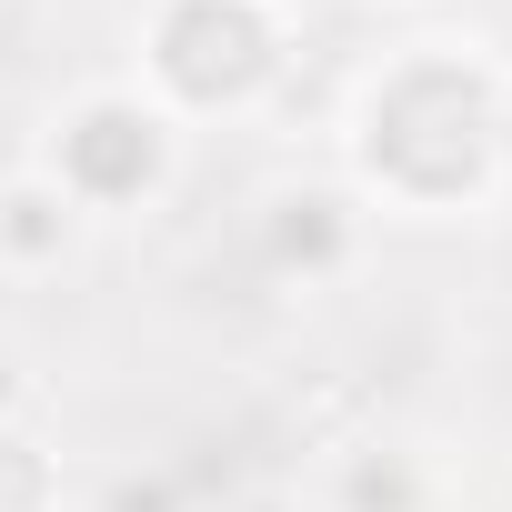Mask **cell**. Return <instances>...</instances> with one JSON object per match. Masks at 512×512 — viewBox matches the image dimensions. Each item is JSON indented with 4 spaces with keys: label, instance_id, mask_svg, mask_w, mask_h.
<instances>
[{
    "label": "cell",
    "instance_id": "6da1fadb",
    "mask_svg": "<svg viewBox=\"0 0 512 512\" xmlns=\"http://www.w3.org/2000/svg\"><path fill=\"white\" fill-rule=\"evenodd\" d=\"M352 201L462 221L502 191V61L482 41H402L362 71L342 121Z\"/></svg>",
    "mask_w": 512,
    "mask_h": 512
},
{
    "label": "cell",
    "instance_id": "7a4b0ae2",
    "mask_svg": "<svg viewBox=\"0 0 512 512\" xmlns=\"http://www.w3.org/2000/svg\"><path fill=\"white\" fill-rule=\"evenodd\" d=\"M292 81V21L272 0H151L141 11V101L161 121H241Z\"/></svg>",
    "mask_w": 512,
    "mask_h": 512
},
{
    "label": "cell",
    "instance_id": "3957f363",
    "mask_svg": "<svg viewBox=\"0 0 512 512\" xmlns=\"http://www.w3.org/2000/svg\"><path fill=\"white\" fill-rule=\"evenodd\" d=\"M81 221H131L151 211L171 181H181V121H161L131 81H101V91H71L41 131V161H31Z\"/></svg>",
    "mask_w": 512,
    "mask_h": 512
},
{
    "label": "cell",
    "instance_id": "277c9868",
    "mask_svg": "<svg viewBox=\"0 0 512 512\" xmlns=\"http://www.w3.org/2000/svg\"><path fill=\"white\" fill-rule=\"evenodd\" d=\"M372 241V211L352 201V181H272L262 211H251V251H262V272L292 282V292H322L362 262Z\"/></svg>",
    "mask_w": 512,
    "mask_h": 512
},
{
    "label": "cell",
    "instance_id": "5b68a950",
    "mask_svg": "<svg viewBox=\"0 0 512 512\" xmlns=\"http://www.w3.org/2000/svg\"><path fill=\"white\" fill-rule=\"evenodd\" d=\"M81 231H91V221H81L41 171H11V181H0V272H11V282L61 272L71 251H81Z\"/></svg>",
    "mask_w": 512,
    "mask_h": 512
},
{
    "label": "cell",
    "instance_id": "8992f818",
    "mask_svg": "<svg viewBox=\"0 0 512 512\" xmlns=\"http://www.w3.org/2000/svg\"><path fill=\"white\" fill-rule=\"evenodd\" d=\"M332 512H432V472L402 442H352L332 462Z\"/></svg>",
    "mask_w": 512,
    "mask_h": 512
},
{
    "label": "cell",
    "instance_id": "52a82bcc",
    "mask_svg": "<svg viewBox=\"0 0 512 512\" xmlns=\"http://www.w3.org/2000/svg\"><path fill=\"white\" fill-rule=\"evenodd\" d=\"M61 502V452H41L31 422L0 432V512H51Z\"/></svg>",
    "mask_w": 512,
    "mask_h": 512
},
{
    "label": "cell",
    "instance_id": "ba28073f",
    "mask_svg": "<svg viewBox=\"0 0 512 512\" xmlns=\"http://www.w3.org/2000/svg\"><path fill=\"white\" fill-rule=\"evenodd\" d=\"M91 512H191V482L181 472H111L91 492Z\"/></svg>",
    "mask_w": 512,
    "mask_h": 512
},
{
    "label": "cell",
    "instance_id": "9c48e42d",
    "mask_svg": "<svg viewBox=\"0 0 512 512\" xmlns=\"http://www.w3.org/2000/svg\"><path fill=\"white\" fill-rule=\"evenodd\" d=\"M11 422H31V362L0 342V432H11Z\"/></svg>",
    "mask_w": 512,
    "mask_h": 512
},
{
    "label": "cell",
    "instance_id": "30bf717a",
    "mask_svg": "<svg viewBox=\"0 0 512 512\" xmlns=\"http://www.w3.org/2000/svg\"><path fill=\"white\" fill-rule=\"evenodd\" d=\"M502 201H512V71H502Z\"/></svg>",
    "mask_w": 512,
    "mask_h": 512
},
{
    "label": "cell",
    "instance_id": "8fae6325",
    "mask_svg": "<svg viewBox=\"0 0 512 512\" xmlns=\"http://www.w3.org/2000/svg\"><path fill=\"white\" fill-rule=\"evenodd\" d=\"M241 512H292V502H282V492H251V502H241Z\"/></svg>",
    "mask_w": 512,
    "mask_h": 512
},
{
    "label": "cell",
    "instance_id": "7c38bea8",
    "mask_svg": "<svg viewBox=\"0 0 512 512\" xmlns=\"http://www.w3.org/2000/svg\"><path fill=\"white\" fill-rule=\"evenodd\" d=\"M502 502H512V482H502Z\"/></svg>",
    "mask_w": 512,
    "mask_h": 512
},
{
    "label": "cell",
    "instance_id": "4fadbf2b",
    "mask_svg": "<svg viewBox=\"0 0 512 512\" xmlns=\"http://www.w3.org/2000/svg\"><path fill=\"white\" fill-rule=\"evenodd\" d=\"M272 11H282V0H272Z\"/></svg>",
    "mask_w": 512,
    "mask_h": 512
}]
</instances>
